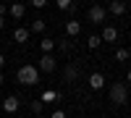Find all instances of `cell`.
<instances>
[{"instance_id": "obj_1", "label": "cell", "mask_w": 131, "mask_h": 118, "mask_svg": "<svg viewBox=\"0 0 131 118\" xmlns=\"http://www.w3.org/2000/svg\"><path fill=\"white\" fill-rule=\"evenodd\" d=\"M16 79H18V84H26V87H31V84H37V79H39V68H34V66H21L18 68V73H16Z\"/></svg>"}, {"instance_id": "obj_2", "label": "cell", "mask_w": 131, "mask_h": 118, "mask_svg": "<svg viewBox=\"0 0 131 118\" xmlns=\"http://www.w3.org/2000/svg\"><path fill=\"white\" fill-rule=\"evenodd\" d=\"M110 102L113 105H126L128 102V87L126 84H121V81L110 84Z\"/></svg>"}, {"instance_id": "obj_3", "label": "cell", "mask_w": 131, "mask_h": 118, "mask_svg": "<svg viewBox=\"0 0 131 118\" xmlns=\"http://www.w3.org/2000/svg\"><path fill=\"white\" fill-rule=\"evenodd\" d=\"M86 18H89V24H105L107 8H105V5H92L89 10H86Z\"/></svg>"}, {"instance_id": "obj_4", "label": "cell", "mask_w": 131, "mask_h": 118, "mask_svg": "<svg viewBox=\"0 0 131 118\" xmlns=\"http://www.w3.org/2000/svg\"><path fill=\"white\" fill-rule=\"evenodd\" d=\"M55 66H58V60L52 58V55H42V58H39V71H42V73H52Z\"/></svg>"}, {"instance_id": "obj_5", "label": "cell", "mask_w": 131, "mask_h": 118, "mask_svg": "<svg viewBox=\"0 0 131 118\" xmlns=\"http://www.w3.org/2000/svg\"><path fill=\"white\" fill-rule=\"evenodd\" d=\"M107 8V13H113V16H123L126 13V3H121V0H110V5H105Z\"/></svg>"}, {"instance_id": "obj_6", "label": "cell", "mask_w": 131, "mask_h": 118, "mask_svg": "<svg viewBox=\"0 0 131 118\" xmlns=\"http://www.w3.org/2000/svg\"><path fill=\"white\" fill-rule=\"evenodd\" d=\"M8 13H10V16H13L16 21H21V18H24V16H26V5H24V3H13V5H10V8H8Z\"/></svg>"}, {"instance_id": "obj_7", "label": "cell", "mask_w": 131, "mask_h": 118, "mask_svg": "<svg viewBox=\"0 0 131 118\" xmlns=\"http://www.w3.org/2000/svg\"><path fill=\"white\" fill-rule=\"evenodd\" d=\"M3 110H5V113H16V110H18V97L8 94V97L3 100Z\"/></svg>"}, {"instance_id": "obj_8", "label": "cell", "mask_w": 131, "mask_h": 118, "mask_svg": "<svg viewBox=\"0 0 131 118\" xmlns=\"http://www.w3.org/2000/svg\"><path fill=\"white\" fill-rule=\"evenodd\" d=\"M79 31H81V24L79 21H66V37H79Z\"/></svg>"}, {"instance_id": "obj_9", "label": "cell", "mask_w": 131, "mask_h": 118, "mask_svg": "<svg viewBox=\"0 0 131 118\" xmlns=\"http://www.w3.org/2000/svg\"><path fill=\"white\" fill-rule=\"evenodd\" d=\"M105 87V76H102V73H92V76H89V89H102Z\"/></svg>"}, {"instance_id": "obj_10", "label": "cell", "mask_w": 131, "mask_h": 118, "mask_svg": "<svg viewBox=\"0 0 131 118\" xmlns=\"http://www.w3.org/2000/svg\"><path fill=\"white\" fill-rule=\"evenodd\" d=\"M100 37H102V42H115V39H118V29H115V26H105Z\"/></svg>"}, {"instance_id": "obj_11", "label": "cell", "mask_w": 131, "mask_h": 118, "mask_svg": "<svg viewBox=\"0 0 131 118\" xmlns=\"http://www.w3.org/2000/svg\"><path fill=\"white\" fill-rule=\"evenodd\" d=\"M63 76H66V81H76V79H79V66H76V63H68Z\"/></svg>"}, {"instance_id": "obj_12", "label": "cell", "mask_w": 131, "mask_h": 118, "mask_svg": "<svg viewBox=\"0 0 131 118\" xmlns=\"http://www.w3.org/2000/svg\"><path fill=\"white\" fill-rule=\"evenodd\" d=\"M39 50H42V55H50L52 50H55V39H50V37H45L39 42Z\"/></svg>"}, {"instance_id": "obj_13", "label": "cell", "mask_w": 131, "mask_h": 118, "mask_svg": "<svg viewBox=\"0 0 131 118\" xmlns=\"http://www.w3.org/2000/svg\"><path fill=\"white\" fill-rule=\"evenodd\" d=\"M58 97H60V94H58L55 89H45V92H42V97H39V100L45 102V105H50V102H55Z\"/></svg>"}, {"instance_id": "obj_14", "label": "cell", "mask_w": 131, "mask_h": 118, "mask_svg": "<svg viewBox=\"0 0 131 118\" xmlns=\"http://www.w3.org/2000/svg\"><path fill=\"white\" fill-rule=\"evenodd\" d=\"M13 39H16V42H26V39H29V29H24V26H18V29L13 31Z\"/></svg>"}, {"instance_id": "obj_15", "label": "cell", "mask_w": 131, "mask_h": 118, "mask_svg": "<svg viewBox=\"0 0 131 118\" xmlns=\"http://www.w3.org/2000/svg\"><path fill=\"white\" fill-rule=\"evenodd\" d=\"M71 47H73V42H68V37H66L63 42H58V50L63 52V55H68V52H71Z\"/></svg>"}, {"instance_id": "obj_16", "label": "cell", "mask_w": 131, "mask_h": 118, "mask_svg": "<svg viewBox=\"0 0 131 118\" xmlns=\"http://www.w3.org/2000/svg\"><path fill=\"white\" fill-rule=\"evenodd\" d=\"M128 58H131V52H128L126 47H118V50H115V60L123 63V60H128Z\"/></svg>"}, {"instance_id": "obj_17", "label": "cell", "mask_w": 131, "mask_h": 118, "mask_svg": "<svg viewBox=\"0 0 131 118\" xmlns=\"http://www.w3.org/2000/svg\"><path fill=\"white\" fill-rule=\"evenodd\" d=\"M31 31H37V34L45 31V18H34V21H31Z\"/></svg>"}, {"instance_id": "obj_18", "label": "cell", "mask_w": 131, "mask_h": 118, "mask_svg": "<svg viewBox=\"0 0 131 118\" xmlns=\"http://www.w3.org/2000/svg\"><path fill=\"white\" fill-rule=\"evenodd\" d=\"M42 110H45V102H42V100L31 102V113H34V115H42Z\"/></svg>"}, {"instance_id": "obj_19", "label": "cell", "mask_w": 131, "mask_h": 118, "mask_svg": "<svg viewBox=\"0 0 131 118\" xmlns=\"http://www.w3.org/2000/svg\"><path fill=\"white\" fill-rule=\"evenodd\" d=\"M100 45H102V37H100V34H92V37H89V50H97Z\"/></svg>"}, {"instance_id": "obj_20", "label": "cell", "mask_w": 131, "mask_h": 118, "mask_svg": "<svg viewBox=\"0 0 131 118\" xmlns=\"http://www.w3.org/2000/svg\"><path fill=\"white\" fill-rule=\"evenodd\" d=\"M58 8H60V10H73L76 5L71 3V0H58Z\"/></svg>"}, {"instance_id": "obj_21", "label": "cell", "mask_w": 131, "mask_h": 118, "mask_svg": "<svg viewBox=\"0 0 131 118\" xmlns=\"http://www.w3.org/2000/svg\"><path fill=\"white\" fill-rule=\"evenodd\" d=\"M50 118H66V113H63V110H52Z\"/></svg>"}, {"instance_id": "obj_22", "label": "cell", "mask_w": 131, "mask_h": 118, "mask_svg": "<svg viewBox=\"0 0 131 118\" xmlns=\"http://www.w3.org/2000/svg\"><path fill=\"white\" fill-rule=\"evenodd\" d=\"M5 66V55H3V52H0V68H3Z\"/></svg>"}, {"instance_id": "obj_23", "label": "cell", "mask_w": 131, "mask_h": 118, "mask_svg": "<svg viewBox=\"0 0 131 118\" xmlns=\"http://www.w3.org/2000/svg\"><path fill=\"white\" fill-rule=\"evenodd\" d=\"M3 84H5V76H3V71H0V87H3Z\"/></svg>"}, {"instance_id": "obj_24", "label": "cell", "mask_w": 131, "mask_h": 118, "mask_svg": "<svg viewBox=\"0 0 131 118\" xmlns=\"http://www.w3.org/2000/svg\"><path fill=\"white\" fill-rule=\"evenodd\" d=\"M5 26V16H0V29H3Z\"/></svg>"}, {"instance_id": "obj_25", "label": "cell", "mask_w": 131, "mask_h": 118, "mask_svg": "<svg viewBox=\"0 0 131 118\" xmlns=\"http://www.w3.org/2000/svg\"><path fill=\"white\" fill-rule=\"evenodd\" d=\"M128 84H131V68H128Z\"/></svg>"}]
</instances>
